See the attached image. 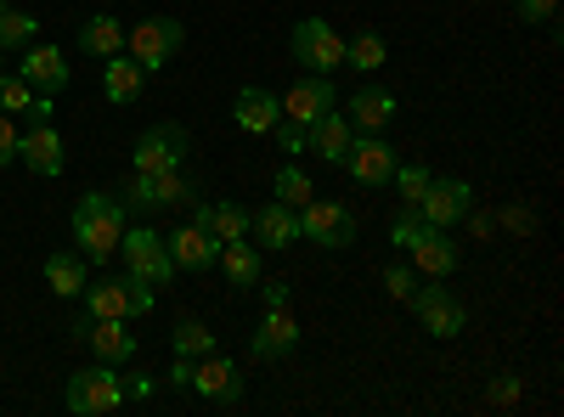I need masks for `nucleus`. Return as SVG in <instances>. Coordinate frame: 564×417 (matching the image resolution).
I'll use <instances>...</instances> for the list:
<instances>
[{
    "label": "nucleus",
    "instance_id": "nucleus-1",
    "mask_svg": "<svg viewBox=\"0 0 564 417\" xmlns=\"http://www.w3.org/2000/svg\"><path fill=\"white\" fill-rule=\"evenodd\" d=\"M119 238H124V204L108 198V193H85L74 204V243L85 260H113L119 254Z\"/></svg>",
    "mask_w": 564,
    "mask_h": 417
},
{
    "label": "nucleus",
    "instance_id": "nucleus-2",
    "mask_svg": "<svg viewBox=\"0 0 564 417\" xmlns=\"http://www.w3.org/2000/svg\"><path fill=\"white\" fill-rule=\"evenodd\" d=\"M124 373L113 361H97V366H85V373H74L68 378V411L74 417H108V411H119L124 406Z\"/></svg>",
    "mask_w": 564,
    "mask_h": 417
},
{
    "label": "nucleus",
    "instance_id": "nucleus-3",
    "mask_svg": "<svg viewBox=\"0 0 564 417\" xmlns=\"http://www.w3.org/2000/svg\"><path fill=\"white\" fill-rule=\"evenodd\" d=\"M181 45H186V29H181V18H141V23L124 34V52H130L141 68H148V74L170 68Z\"/></svg>",
    "mask_w": 564,
    "mask_h": 417
},
{
    "label": "nucleus",
    "instance_id": "nucleus-4",
    "mask_svg": "<svg viewBox=\"0 0 564 417\" xmlns=\"http://www.w3.org/2000/svg\"><path fill=\"white\" fill-rule=\"evenodd\" d=\"M289 45H294V63H305L311 74H339L345 68V34L327 18H300Z\"/></svg>",
    "mask_w": 564,
    "mask_h": 417
},
{
    "label": "nucleus",
    "instance_id": "nucleus-5",
    "mask_svg": "<svg viewBox=\"0 0 564 417\" xmlns=\"http://www.w3.org/2000/svg\"><path fill=\"white\" fill-rule=\"evenodd\" d=\"M153 310V288L141 276H108V283H85V316H148Z\"/></svg>",
    "mask_w": 564,
    "mask_h": 417
},
{
    "label": "nucleus",
    "instance_id": "nucleus-6",
    "mask_svg": "<svg viewBox=\"0 0 564 417\" xmlns=\"http://www.w3.org/2000/svg\"><path fill=\"white\" fill-rule=\"evenodd\" d=\"M119 249H124V271H130V276H141V283H148L153 294L170 283L175 260H170V243L159 238V231H148V226H124Z\"/></svg>",
    "mask_w": 564,
    "mask_h": 417
},
{
    "label": "nucleus",
    "instance_id": "nucleus-7",
    "mask_svg": "<svg viewBox=\"0 0 564 417\" xmlns=\"http://www.w3.org/2000/svg\"><path fill=\"white\" fill-rule=\"evenodd\" d=\"M356 215L345 209V204H334V198H311L305 209H300V238H311L316 249H350L356 243Z\"/></svg>",
    "mask_w": 564,
    "mask_h": 417
},
{
    "label": "nucleus",
    "instance_id": "nucleus-8",
    "mask_svg": "<svg viewBox=\"0 0 564 417\" xmlns=\"http://www.w3.org/2000/svg\"><path fill=\"white\" fill-rule=\"evenodd\" d=\"M339 169H350L356 187L379 193V187H390V175H395V147L384 142V135H350V153H345Z\"/></svg>",
    "mask_w": 564,
    "mask_h": 417
},
{
    "label": "nucleus",
    "instance_id": "nucleus-9",
    "mask_svg": "<svg viewBox=\"0 0 564 417\" xmlns=\"http://www.w3.org/2000/svg\"><path fill=\"white\" fill-rule=\"evenodd\" d=\"M186 130L181 124H153L141 142L130 147V169H141V175H164V169H181L186 164Z\"/></svg>",
    "mask_w": 564,
    "mask_h": 417
},
{
    "label": "nucleus",
    "instance_id": "nucleus-10",
    "mask_svg": "<svg viewBox=\"0 0 564 417\" xmlns=\"http://www.w3.org/2000/svg\"><path fill=\"white\" fill-rule=\"evenodd\" d=\"M327 108H339V90H334V74H300V85L282 97V119L311 130Z\"/></svg>",
    "mask_w": 564,
    "mask_h": 417
},
{
    "label": "nucleus",
    "instance_id": "nucleus-11",
    "mask_svg": "<svg viewBox=\"0 0 564 417\" xmlns=\"http://www.w3.org/2000/svg\"><path fill=\"white\" fill-rule=\"evenodd\" d=\"M18 158H23L40 180H57V175H63V164H68L57 124H52V119H29V130L18 135Z\"/></svg>",
    "mask_w": 564,
    "mask_h": 417
},
{
    "label": "nucleus",
    "instance_id": "nucleus-12",
    "mask_svg": "<svg viewBox=\"0 0 564 417\" xmlns=\"http://www.w3.org/2000/svg\"><path fill=\"white\" fill-rule=\"evenodd\" d=\"M186 389H198L204 400H220V406H238L243 400V378H238V361L209 350V355H193V384Z\"/></svg>",
    "mask_w": 564,
    "mask_h": 417
},
{
    "label": "nucleus",
    "instance_id": "nucleus-13",
    "mask_svg": "<svg viewBox=\"0 0 564 417\" xmlns=\"http://www.w3.org/2000/svg\"><path fill=\"white\" fill-rule=\"evenodd\" d=\"M468 209H475V187L468 180H435L430 175V187H423V198H417V220H430V226H457Z\"/></svg>",
    "mask_w": 564,
    "mask_h": 417
},
{
    "label": "nucleus",
    "instance_id": "nucleus-14",
    "mask_svg": "<svg viewBox=\"0 0 564 417\" xmlns=\"http://www.w3.org/2000/svg\"><path fill=\"white\" fill-rule=\"evenodd\" d=\"M412 310H417V321H423V333H435V339H452V333H463V321H468V310L441 288V276H435V288H417L412 299H406Z\"/></svg>",
    "mask_w": 564,
    "mask_h": 417
},
{
    "label": "nucleus",
    "instance_id": "nucleus-15",
    "mask_svg": "<svg viewBox=\"0 0 564 417\" xmlns=\"http://www.w3.org/2000/svg\"><path fill=\"white\" fill-rule=\"evenodd\" d=\"M406 254L417 260V271H430V276H452V271L463 265V249L446 238V226H430V220H423V226L412 231Z\"/></svg>",
    "mask_w": 564,
    "mask_h": 417
},
{
    "label": "nucleus",
    "instance_id": "nucleus-16",
    "mask_svg": "<svg viewBox=\"0 0 564 417\" xmlns=\"http://www.w3.org/2000/svg\"><path fill=\"white\" fill-rule=\"evenodd\" d=\"M18 74L40 90V97H57V90H68V57H63V45H23V63Z\"/></svg>",
    "mask_w": 564,
    "mask_h": 417
},
{
    "label": "nucleus",
    "instance_id": "nucleus-17",
    "mask_svg": "<svg viewBox=\"0 0 564 417\" xmlns=\"http://www.w3.org/2000/svg\"><path fill=\"white\" fill-rule=\"evenodd\" d=\"M294 344H300V321H294L289 305H282V310H265L260 328H254V339H249L254 361H282V355H294Z\"/></svg>",
    "mask_w": 564,
    "mask_h": 417
},
{
    "label": "nucleus",
    "instance_id": "nucleus-18",
    "mask_svg": "<svg viewBox=\"0 0 564 417\" xmlns=\"http://www.w3.org/2000/svg\"><path fill=\"white\" fill-rule=\"evenodd\" d=\"M74 333H85V344L97 350V361L124 366L135 355V333H124V316H85V328H74Z\"/></svg>",
    "mask_w": 564,
    "mask_h": 417
},
{
    "label": "nucleus",
    "instance_id": "nucleus-19",
    "mask_svg": "<svg viewBox=\"0 0 564 417\" xmlns=\"http://www.w3.org/2000/svg\"><path fill=\"white\" fill-rule=\"evenodd\" d=\"M164 243H170V260H175V271H209V265L220 260V243L209 238V231H204L198 220L175 226Z\"/></svg>",
    "mask_w": 564,
    "mask_h": 417
},
{
    "label": "nucleus",
    "instance_id": "nucleus-20",
    "mask_svg": "<svg viewBox=\"0 0 564 417\" xmlns=\"http://www.w3.org/2000/svg\"><path fill=\"white\" fill-rule=\"evenodd\" d=\"M231 119H238V130H249V135H271L276 119H282V97L265 90V85H243L238 102H231Z\"/></svg>",
    "mask_w": 564,
    "mask_h": 417
},
{
    "label": "nucleus",
    "instance_id": "nucleus-21",
    "mask_svg": "<svg viewBox=\"0 0 564 417\" xmlns=\"http://www.w3.org/2000/svg\"><path fill=\"white\" fill-rule=\"evenodd\" d=\"M249 231H260V249H289V243H300V209L271 198V204L249 209Z\"/></svg>",
    "mask_w": 564,
    "mask_h": 417
},
{
    "label": "nucleus",
    "instance_id": "nucleus-22",
    "mask_svg": "<svg viewBox=\"0 0 564 417\" xmlns=\"http://www.w3.org/2000/svg\"><path fill=\"white\" fill-rule=\"evenodd\" d=\"M350 119L345 113H334V108H327L311 130H305V153H316L322 164H345V153H350Z\"/></svg>",
    "mask_w": 564,
    "mask_h": 417
},
{
    "label": "nucleus",
    "instance_id": "nucleus-23",
    "mask_svg": "<svg viewBox=\"0 0 564 417\" xmlns=\"http://www.w3.org/2000/svg\"><path fill=\"white\" fill-rule=\"evenodd\" d=\"M350 130L356 135H384V124L395 119V90H379V85H367L350 97Z\"/></svg>",
    "mask_w": 564,
    "mask_h": 417
},
{
    "label": "nucleus",
    "instance_id": "nucleus-24",
    "mask_svg": "<svg viewBox=\"0 0 564 417\" xmlns=\"http://www.w3.org/2000/svg\"><path fill=\"white\" fill-rule=\"evenodd\" d=\"M141 90H148V68H141L130 52H113L108 68H102V97H108L113 108H130Z\"/></svg>",
    "mask_w": 564,
    "mask_h": 417
},
{
    "label": "nucleus",
    "instance_id": "nucleus-25",
    "mask_svg": "<svg viewBox=\"0 0 564 417\" xmlns=\"http://www.w3.org/2000/svg\"><path fill=\"white\" fill-rule=\"evenodd\" d=\"M193 220H198V226L209 231L215 243H238V238H249V209H243V204H231V198H220V204L198 198Z\"/></svg>",
    "mask_w": 564,
    "mask_h": 417
},
{
    "label": "nucleus",
    "instance_id": "nucleus-26",
    "mask_svg": "<svg viewBox=\"0 0 564 417\" xmlns=\"http://www.w3.org/2000/svg\"><path fill=\"white\" fill-rule=\"evenodd\" d=\"M0 113H12V119H52V97H40L23 74H0Z\"/></svg>",
    "mask_w": 564,
    "mask_h": 417
},
{
    "label": "nucleus",
    "instance_id": "nucleus-27",
    "mask_svg": "<svg viewBox=\"0 0 564 417\" xmlns=\"http://www.w3.org/2000/svg\"><path fill=\"white\" fill-rule=\"evenodd\" d=\"M79 52H85V57H97V63H108L113 52H124V23L108 18V12L85 18V23H79Z\"/></svg>",
    "mask_w": 564,
    "mask_h": 417
},
{
    "label": "nucleus",
    "instance_id": "nucleus-28",
    "mask_svg": "<svg viewBox=\"0 0 564 417\" xmlns=\"http://www.w3.org/2000/svg\"><path fill=\"white\" fill-rule=\"evenodd\" d=\"M220 271H226L231 288H260V249H254L249 238L220 243Z\"/></svg>",
    "mask_w": 564,
    "mask_h": 417
},
{
    "label": "nucleus",
    "instance_id": "nucleus-29",
    "mask_svg": "<svg viewBox=\"0 0 564 417\" xmlns=\"http://www.w3.org/2000/svg\"><path fill=\"white\" fill-rule=\"evenodd\" d=\"M85 265H90V260H85L79 249H74V254L63 249V254H52V260H45V283H52V294H63V299H79V294H85V283H90V276H85Z\"/></svg>",
    "mask_w": 564,
    "mask_h": 417
},
{
    "label": "nucleus",
    "instance_id": "nucleus-30",
    "mask_svg": "<svg viewBox=\"0 0 564 417\" xmlns=\"http://www.w3.org/2000/svg\"><path fill=\"white\" fill-rule=\"evenodd\" d=\"M384 63H390V45H384L379 29H361V34L345 40V68H356V74H379Z\"/></svg>",
    "mask_w": 564,
    "mask_h": 417
},
{
    "label": "nucleus",
    "instance_id": "nucleus-31",
    "mask_svg": "<svg viewBox=\"0 0 564 417\" xmlns=\"http://www.w3.org/2000/svg\"><path fill=\"white\" fill-rule=\"evenodd\" d=\"M271 193H276V204H289V209H305V204L316 198L311 175H305L300 164H282V169H276V187H271Z\"/></svg>",
    "mask_w": 564,
    "mask_h": 417
},
{
    "label": "nucleus",
    "instance_id": "nucleus-32",
    "mask_svg": "<svg viewBox=\"0 0 564 417\" xmlns=\"http://www.w3.org/2000/svg\"><path fill=\"white\" fill-rule=\"evenodd\" d=\"M34 18L29 12H18V7H7V0H0V45H7V52H23V45H34Z\"/></svg>",
    "mask_w": 564,
    "mask_h": 417
},
{
    "label": "nucleus",
    "instance_id": "nucleus-33",
    "mask_svg": "<svg viewBox=\"0 0 564 417\" xmlns=\"http://www.w3.org/2000/svg\"><path fill=\"white\" fill-rule=\"evenodd\" d=\"M390 187H395L401 209H417L423 187H430V169H423V164H395V175H390Z\"/></svg>",
    "mask_w": 564,
    "mask_h": 417
},
{
    "label": "nucleus",
    "instance_id": "nucleus-34",
    "mask_svg": "<svg viewBox=\"0 0 564 417\" xmlns=\"http://www.w3.org/2000/svg\"><path fill=\"white\" fill-rule=\"evenodd\" d=\"M170 344H175V355H209V350H220L204 321H181V328L170 333Z\"/></svg>",
    "mask_w": 564,
    "mask_h": 417
},
{
    "label": "nucleus",
    "instance_id": "nucleus-35",
    "mask_svg": "<svg viewBox=\"0 0 564 417\" xmlns=\"http://www.w3.org/2000/svg\"><path fill=\"white\" fill-rule=\"evenodd\" d=\"M384 288H390L395 299H412V294H417V276H412V265H401V260H395V265L384 271Z\"/></svg>",
    "mask_w": 564,
    "mask_h": 417
},
{
    "label": "nucleus",
    "instance_id": "nucleus-36",
    "mask_svg": "<svg viewBox=\"0 0 564 417\" xmlns=\"http://www.w3.org/2000/svg\"><path fill=\"white\" fill-rule=\"evenodd\" d=\"M513 12H520V23H553L558 0H513Z\"/></svg>",
    "mask_w": 564,
    "mask_h": 417
},
{
    "label": "nucleus",
    "instance_id": "nucleus-37",
    "mask_svg": "<svg viewBox=\"0 0 564 417\" xmlns=\"http://www.w3.org/2000/svg\"><path fill=\"white\" fill-rule=\"evenodd\" d=\"M18 135H23V130H18V119H12V113H0V169H7V164L18 158Z\"/></svg>",
    "mask_w": 564,
    "mask_h": 417
},
{
    "label": "nucleus",
    "instance_id": "nucleus-38",
    "mask_svg": "<svg viewBox=\"0 0 564 417\" xmlns=\"http://www.w3.org/2000/svg\"><path fill=\"white\" fill-rule=\"evenodd\" d=\"M271 135H276V142H282V153H305V130H300V124H289V119H276V130H271Z\"/></svg>",
    "mask_w": 564,
    "mask_h": 417
},
{
    "label": "nucleus",
    "instance_id": "nucleus-39",
    "mask_svg": "<svg viewBox=\"0 0 564 417\" xmlns=\"http://www.w3.org/2000/svg\"><path fill=\"white\" fill-rule=\"evenodd\" d=\"M260 299H265V310H282V305L294 299V288L282 283V276H271V283H260Z\"/></svg>",
    "mask_w": 564,
    "mask_h": 417
},
{
    "label": "nucleus",
    "instance_id": "nucleus-40",
    "mask_svg": "<svg viewBox=\"0 0 564 417\" xmlns=\"http://www.w3.org/2000/svg\"><path fill=\"white\" fill-rule=\"evenodd\" d=\"M491 406H513V400H520V378H513V373H502L497 384H491V395H486Z\"/></svg>",
    "mask_w": 564,
    "mask_h": 417
},
{
    "label": "nucleus",
    "instance_id": "nucleus-41",
    "mask_svg": "<svg viewBox=\"0 0 564 417\" xmlns=\"http://www.w3.org/2000/svg\"><path fill=\"white\" fill-rule=\"evenodd\" d=\"M193 384V355H175V366H170V389H186Z\"/></svg>",
    "mask_w": 564,
    "mask_h": 417
},
{
    "label": "nucleus",
    "instance_id": "nucleus-42",
    "mask_svg": "<svg viewBox=\"0 0 564 417\" xmlns=\"http://www.w3.org/2000/svg\"><path fill=\"white\" fill-rule=\"evenodd\" d=\"M124 389H130V395H153V378H148V373H130Z\"/></svg>",
    "mask_w": 564,
    "mask_h": 417
},
{
    "label": "nucleus",
    "instance_id": "nucleus-43",
    "mask_svg": "<svg viewBox=\"0 0 564 417\" xmlns=\"http://www.w3.org/2000/svg\"><path fill=\"white\" fill-rule=\"evenodd\" d=\"M0 74H7V45H0Z\"/></svg>",
    "mask_w": 564,
    "mask_h": 417
}]
</instances>
